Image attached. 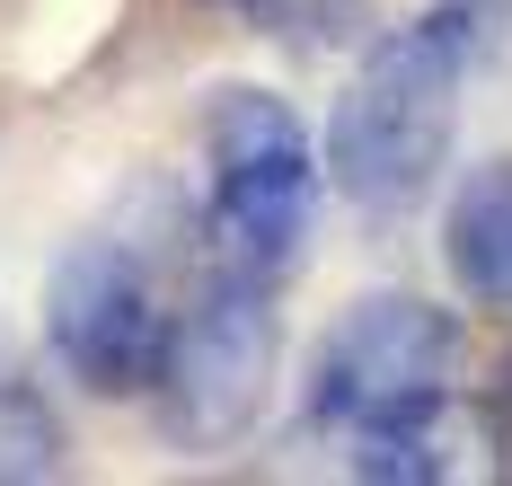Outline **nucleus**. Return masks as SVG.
Segmentation results:
<instances>
[{"instance_id": "nucleus-1", "label": "nucleus", "mask_w": 512, "mask_h": 486, "mask_svg": "<svg viewBox=\"0 0 512 486\" xmlns=\"http://www.w3.org/2000/svg\"><path fill=\"white\" fill-rule=\"evenodd\" d=\"M468 54H477V18L460 0L424 9L407 27H389L354 62L345 98L327 115V151L318 177L362 204V213H407L442 186L451 142H460V98H468Z\"/></svg>"}, {"instance_id": "nucleus-6", "label": "nucleus", "mask_w": 512, "mask_h": 486, "mask_svg": "<svg viewBox=\"0 0 512 486\" xmlns=\"http://www.w3.org/2000/svg\"><path fill=\"white\" fill-rule=\"evenodd\" d=\"M345 442H354L345 469L371 478V486H451V478L504 469V460H495V451H504L495 407H468L460 389H424V398L389 407V416H362Z\"/></svg>"}, {"instance_id": "nucleus-4", "label": "nucleus", "mask_w": 512, "mask_h": 486, "mask_svg": "<svg viewBox=\"0 0 512 486\" xmlns=\"http://www.w3.org/2000/svg\"><path fill=\"white\" fill-rule=\"evenodd\" d=\"M168 292L142 248L124 239H71L45 274V345L89 398H142L168 345Z\"/></svg>"}, {"instance_id": "nucleus-3", "label": "nucleus", "mask_w": 512, "mask_h": 486, "mask_svg": "<svg viewBox=\"0 0 512 486\" xmlns=\"http://www.w3.org/2000/svg\"><path fill=\"white\" fill-rule=\"evenodd\" d=\"M274 380H283V319H274L265 283L221 274L195 310L168 319V345H159V372H151L159 433L177 451H230L256 433Z\"/></svg>"}, {"instance_id": "nucleus-5", "label": "nucleus", "mask_w": 512, "mask_h": 486, "mask_svg": "<svg viewBox=\"0 0 512 486\" xmlns=\"http://www.w3.org/2000/svg\"><path fill=\"white\" fill-rule=\"evenodd\" d=\"M460 319L424 292H362L309 354V425L354 433L362 416H389L424 389H451L460 372Z\"/></svg>"}, {"instance_id": "nucleus-2", "label": "nucleus", "mask_w": 512, "mask_h": 486, "mask_svg": "<svg viewBox=\"0 0 512 486\" xmlns=\"http://www.w3.org/2000/svg\"><path fill=\"white\" fill-rule=\"evenodd\" d=\"M204 239L221 274L239 283H274V274L301 266L309 213H318V142L292 98L274 89H212L204 107Z\"/></svg>"}, {"instance_id": "nucleus-8", "label": "nucleus", "mask_w": 512, "mask_h": 486, "mask_svg": "<svg viewBox=\"0 0 512 486\" xmlns=\"http://www.w3.org/2000/svg\"><path fill=\"white\" fill-rule=\"evenodd\" d=\"M62 469V416L27 380H0V486L9 478H53Z\"/></svg>"}, {"instance_id": "nucleus-7", "label": "nucleus", "mask_w": 512, "mask_h": 486, "mask_svg": "<svg viewBox=\"0 0 512 486\" xmlns=\"http://www.w3.org/2000/svg\"><path fill=\"white\" fill-rule=\"evenodd\" d=\"M442 274L460 301L512 319V160L460 168V186L442 204Z\"/></svg>"}, {"instance_id": "nucleus-9", "label": "nucleus", "mask_w": 512, "mask_h": 486, "mask_svg": "<svg viewBox=\"0 0 512 486\" xmlns=\"http://www.w3.org/2000/svg\"><path fill=\"white\" fill-rule=\"evenodd\" d=\"M221 9H248V18H292L301 0H221Z\"/></svg>"}, {"instance_id": "nucleus-10", "label": "nucleus", "mask_w": 512, "mask_h": 486, "mask_svg": "<svg viewBox=\"0 0 512 486\" xmlns=\"http://www.w3.org/2000/svg\"><path fill=\"white\" fill-rule=\"evenodd\" d=\"M495 425H504V451H512V389H504V407H495Z\"/></svg>"}]
</instances>
